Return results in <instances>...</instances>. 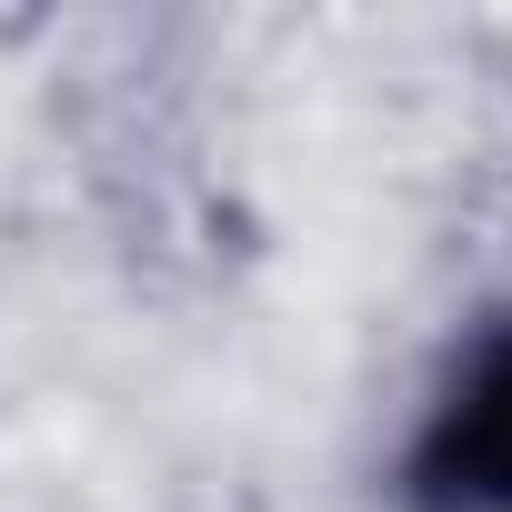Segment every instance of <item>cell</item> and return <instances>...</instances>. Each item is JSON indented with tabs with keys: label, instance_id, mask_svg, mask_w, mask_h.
<instances>
[{
	"label": "cell",
	"instance_id": "1",
	"mask_svg": "<svg viewBox=\"0 0 512 512\" xmlns=\"http://www.w3.org/2000/svg\"><path fill=\"white\" fill-rule=\"evenodd\" d=\"M392 512H512V302L472 312L392 442Z\"/></svg>",
	"mask_w": 512,
	"mask_h": 512
}]
</instances>
